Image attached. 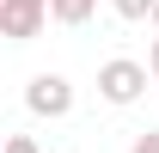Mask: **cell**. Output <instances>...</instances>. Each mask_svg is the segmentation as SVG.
I'll return each instance as SVG.
<instances>
[{
	"label": "cell",
	"mask_w": 159,
	"mask_h": 153,
	"mask_svg": "<svg viewBox=\"0 0 159 153\" xmlns=\"http://www.w3.org/2000/svg\"><path fill=\"white\" fill-rule=\"evenodd\" d=\"M129 153H159V129H147V135H135V147Z\"/></svg>",
	"instance_id": "6"
},
{
	"label": "cell",
	"mask_w": 159,
	"mask_h": 153,
	"mask_svg": "<svg viewBox=\"0 0 159 153\" xmlns=\"http://www.w3.org/2000/svg\"><path fill=\"white\" fill-rule=\"evenodd\" d=\"M25 104H31V116H49V123H55V116L74 110V86H67L61 74H37L31 86H25Z\"/></svg>",
	"instance_id": "3"
},
{
	"label": "cell",
	"mask_w": 159,
	"mask_h": 153,
	"mask_svg": "<svg viewBox=\"0 0 159 153\" xmlns=\"http://www.w3.org/2000/svg\"><path fill=\"white\" fill-rule=\"evenodd\" d=\"M6 153H43V147L31 141V135H12V141H6Z\"/></svg>",
	"instance_id": "7"
},
{
	"label": "cell",
	"mask_w": 159,
	"mask_h": 153,
	"mask_svg": "<svg viewBox=\"0 0 159 153\" xmlns=\"http://www.w3.org/2000/svg\"><path fill=\"white\" fill-rule=\"evenodd\" d=\"M159 0H116V19H153Z\"/></svg>",
	"instance_id": "5"
},
{
	"label": "cell",
	"mask_w": 159,
	"mask_h": 153,
	"mask_svg": "<svg viewBox=\"0 0 159 153\" xmlns=\"http://www.w3.org/2000/svg\"><path fill=\"white\" fill-rule=\"evenodd\" d=\"M147 67H153V80H159V43H153V55H147Z\"/></svg>",
	"instance_id": "8"
},
{
	"label": "cell",
	"mask_w": 159,
	"mask_h": 153,
	"mask_svg": "<svg viewBox=\"0 0 159 153\" xmlns=\"http://www.w3.org/2000/svg\"><path fill=\"white\" fill-rule=\"evenodd\" d=\"M43 19H55L49 0H0V37L6 43H31L43 31Z\"/></svg>",
	"instance_id": "2"
},
{
	"label": "cell",
	"mask_w": 159,
	"mask_h": 153,
	"mask_svg": "<svg viewBox=\"0 0 159 153\" xmlns=\"http://www.w3.org/2000/svg\"><path fill=\"white\" fill-rule=\"evenodd\" d=\"M141 92H147V67H141V61L116 55V61L98 67V98H104V104H135Z\"/></svg>",
	"instance_id": "1"
},
{
	"label": "cell",
	"mask_w": 159,
	"mask_h": 153,
	"mask_svg": "<svg viewBox=\"0 0 159 153\" xmlns=\"http://www.w3.org/2000/svg\"><path fill=\"white\" fill-rule=\"evenodd\" d=\"M153 25H159V6H153Z\"/></svg>",
	"instance_id": "9"
},
{
	"label": "cell",
	"mask_w": 159,
	"mask_h": 153,
	"mask_svg": "<svg viewBox=\"0 0 159 153\" xmlns=\"http://www.w3.org/2000/svg\"><path fill=\"white\" fill-rule=\"evenodd\" d=\"M49 12H55V25H86L98 12V0H49Z\"/></svg>",
	"instance_id": "4"
}]
</instances>
